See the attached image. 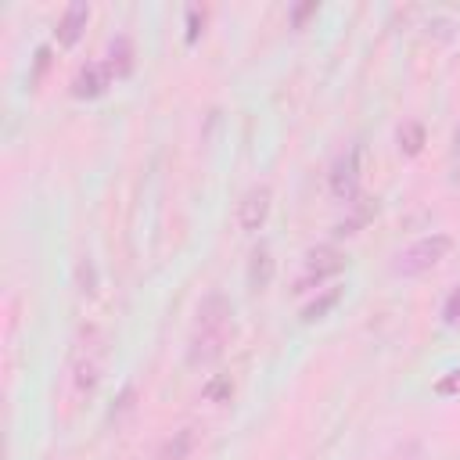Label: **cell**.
I'll use <instances>...</instances> for the list:
<instances>
[{
	"label": "cell",
	"instance_id": "1",
	"mask_svg": "<svg viewBox=\"0 0 460 460\" xmlns=\"http://www.w3.org/2000/svg\"><path fill=\"white\" fill-rule=\"evenodd\" d=\"M234 331V305L226 295L212 291L201 298L198 305V320H194V331H190V345H187V363L190 367H208L223 356L226 349V338Z\"/></svg>",
	"mask_w": 460,
	"mask_h": 460
},
{
	"label": "cell",
	"instance_id": "2",
	"mask_svg": "<svg viewBox=\"0 0 460 460\" xmlns=\"http://www.w3.org/2000/svg\"><path fill=\"white\" fill-rule=\"evenodd\" d=\"M104 363H108V341L97 327L83 331L75 349H72V385L79 395H90L101 377H104Z\"/></svg>",
	"mask_w": 460,
	"mask_h": 460
},
{
	"label": "cell",
	"instance_id": "3",
	"mask_svg": "<svg viewBox=\"0 0 460 460\" xmlns=\"http://www.w3.org/2000/svg\"><path fill=\"white\" fill-rule=\"evenodd\" d=\"M449 252H453V237H449V234H428V237H420V241H413L410 248L399 252L395 273H399V277H420V273H428L431 266H438Z\"/></svg>",
	"mask_w": 460,
	"mask_h": 460
},
{
	"label": "cell",
	"instance_id": "4",
	"mask_svg": "<svg viewBox=\"0 0 460 460\" xmlns=\"http://www.w3.org/2000/svg\"><path fill=\"white\" fill-rule=\"evenodd\" d=\"M345 270V252L334 248V244H316L305 252V266H302V277H298V288H313L334 273Z\"/></svg>",
	"mask_w": 460,
	"mask_h": 460
},
{
	"label": "cell",
	"instance_id": "5",
	"mask_svg": "<svg viewBox=\"0 0 460 460\" xmlns=\"http://www.w3.org/2000/svg\"><path fill=\"white\" fill-rule=\"evenodd\" d=\"M270 208H273V190L266 183H255L244 190V198L237 201V226L244 234H255L262 230V223L270 219Z\"/></svg>",
	"mask_w": 460,
	"mask_h": 460
},
{
	"label": "cell",
	"instance_id": "6",
	"mask_svg": "<svg viewBox=\"0 0 460 460\" xmlns=\"http://www.w3.org/2000/svg\"><path fill=\"white\" fill-rule=\"evenodd\" d=\"M331 194L338 201H345V205L356 201V194H359V147H349L345 155L334 158V165H331Z\"/></svg>",
	"mask_w": 460,
	"mask_h": 460
},
{
	"label": "cell",
	"instance_id": "7",
	"mask_svg": "<svg viewBox=\"0 0 460 460\" xmlns=\"http://www.w3.org/2000/svg\"><path fill=\"white\" fill-rule=\"evenodd\" d=\"M115 79H119V75L111 72V65H108V61H93V65L79 68V75L72 79V97H79V101L104 97V93H108V86H111Z\"/></svg>",
	"mask_w": 460,
	"mask_h": 460
},
{
	"label": "cell",
	"instance_id": "8",
	"mask_svg": "<svg viewBox=\"0 0 460 460\" xmlns=\"http://www.w3.org/2000/svg\"><path fill=\"white\" fill-rule=\"evenodd\" d=\"M86 22H90V7L83 4V0H75V4H68L65 7V14H61V22H58V43L61 47H75L79 43V36H83V29H86Z\"/></svg>",
	"mask_w": 460,
	"mask_h": 460
},
{
	"label": "cell",
	"instance_id": "9",
	"mask_svg": "<svg viewBox=\"0 0 460 460\" xmlns=\"http://www.w3.org/2000/svg\"><path fill=\"white\" fill-rule=\"evenodd\" d=\"M273 255H270V248L266 244H259L255 252H252V262H248V288L252 291H266L270 288V280H273Z\"/></svg>",
	"mask_w": 460,
	"mask_h": 460
},
{
	"label": "cell",
	"instance_id": "10",
	"mask_svg": "<svg viewBox=\"0 0 460 460\" xmlns=\"http://www.w3.org/2000/svg\"><path fill=\"white\" fill-rule=\"evenodd\" d=\"M194 446H198V428L187 424V428H180V431H172V435L165 438L158 460H187V456L194 453Z\"/></svg>",
	"mask_w": 460,
	"mask_h": 460
},
{
	"label": "cell",
	"instance_id": "11",
	"mask_svg": "<svg viewBox=\"0 0 460 460\" xmlns=\"http://www.w3.org/2000/svg\"><path fill=\"white\" fill-rule=\"evenodd\" d=\"M341 295H345V288H327V291H320L313 302H305V305H302V320H305V323L323 320V316L341 302Z\"/></svg>",
	"mask_w": 460,
	"mask_h": 460
},
{
	"label": "cell",
	"instance_id": "12",
	"mask_svg": "<svg viewBox=\"0 0 460 460\" xmlns=\"http://www.w3.org/2000/svg\"><path fill=\"white\" fill-rule=\"evenodd\" d=\"M108 65H111V72H115L119 79L129 75V68H133V47H129L126 36H119V40L108 47Z\"/></svg>",
	"mask_w": 460,
	"mask_h": 460
},
{
	"label": "cell",
	"instance_id": "13",
	"mask_svg": "<svg viewBox=\"0 0 460 460\" xmlns=\"http://www.w3.org/2000/svg\"><path fill=\"white\" fill-rule=\"evenodd\" d=\"M352 205H356V201H352ZM374 212H377V205H370V201H363V205H356V212H352L349 219H341V223L334 226V234H338V237H349V234H359V230H363V226L370 223V216H374Z\"/></svg>",
	"mask_w": 460,
	"mask_h": 460
},
{
	"label": "cell",
	"instance_id": "14",
	"mask_svg": "<svg viewBox=\"0 0 460 460\" xmlns=\"http://www.w3.org/2000/svg\"><path fill=\"white\" fill-rule=\"evenodd\" d=\"M420 147H424V126L420 122H402L399 126V151L406 158H413V155H420Z\"/></svg>",
	"mask_w": 460,
	"mask_h": 460
},
{
	"label": "cell",
	"instance_id": "15",
	"mask_svg": "<svg viewBox=\"0 0 460 460\" xmlns=\"http://www.w3.org/2000/svg\"><path fill=\"white\" fill-rule=\"evenodd\" d=\"M230 395H234V381L230 377H208L205 381V388H201V399L205 402H230Z\"/></svg>",
	"mask_w": 460,
	"mask_h": 460
},
{
	"label": "cell",
	"instance_id": "16",
	"mask_svg": "<svg viewBox=\"0 0 460 460\" xmlns=\"http://www.w3.org/2000/svg\"><path fill=\"white\" fill-rule=\"evenodd\" d=\"M431 392L438 395V399H456L460 395V367H453V370H446L435 385H431Z\"/></svg>",
	"mask_w": 460,
	"mask_h": 460
},
{
	"label": "cell",
	"instance_id": "17",
	"mask_svg": "<svg viewBox=\"0 0 460 460\" xmlns=\"http://www.w3.org/2000/svg\"><path fill=\"white\" fill-rule=\"evenodd\" d=\"M75 277H79V291H83V295H97V270H93L90 259H83V262L75 266Z\"/></svg>",
	"mask_w": 460,
	"mask_h": 460
},
{
	"label": "cell",
	"instance_id": "18",
	"mask_svg": "<svg viewBox=\"0 0 460 460\" xmlns=\"http://www.w3.org/2000/svg\"><path fill=\"white\" fill-rule=\"evenodd\" d=\"M201 25H205V11H201V7H187V43L198 40Z\"/></svg>",
	"mask_w": 460,
	"mask_h": 460
},
{
	"label": "cell",
	"instance_id": "19",
	"mask_svg": "<svg viewBox=\"0 0 460 460\" xmlns=\"http://www.w3.org/2000/svg\"><path fill=\"white\" fill-rule=\"evenodd\" d=\"M442 320H446V323H460V288L449 291V298H446V305H442Z\"/></svg>",
	"mask_w": 460,
	"mask_h": 460
},
{
	"label": "cell",
	"instance_id": "20",
	"mask_svg": "<svg viewBox=\"0 0 460 460\" xmlns=\"http://www.w3.org/2000/svg\"><path fill=\"white\" fill-rule=\"evenodd\" d=\"M309 14H316V4H305V7H295V11H291V22H295V25L302 29V22H305Z\"/></svg>",
	"mask_w": 460,
	"mask_h": 460
},
{
	"label": "cell",
	"instance_id": "21",
	"mask_svg": "<svg viewBox=\"0 0 460 460\" xmlns=\"http://www.w3.org/2000/svg\"><path fill=\"white\" fill-rule=\"evenodd\" d=\"M47 54H50L47 47H40V50H36V72H32V79H29V83H40V75H43V68H47Z\"/></svg>",
	"mask_w": 460,
	"mask_h": 460
},
{
	"label": "cell",
	"instance_id": "22",
	"mask_svg": "<svg viewBox=\"0 0 460 460\" xmlns=\"http://www.w3.org/2000/svg\"><path fill=\"white\" fill-rule=\"evenodd\" d=\"M453 144H456V155H460V126H456V133H453Z\"/></svg>",
	"mask_w": 460,
	"mask_h": 460
}]
</instances>
